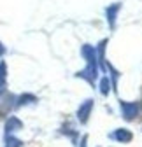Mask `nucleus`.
<instances>
[{"label": "nucleus", "mask_w": 142, "mask_h": 147, "mask_svg": "<svg viewBox=\"0 0 142 147\" xmlns=\"http://www.w3.org/2000/svg\"><path fill=\"white\" fill-rule=\"evenodd\" d=\"M119 107H121V112H123V117L126 121H133L139 114V103H128V102H119Z\"/></svg>", "instance_id": "f257e3e1"}, {"label": "nucleus", "mask_w": 142, "mask_h": 147, "mask_svg": "<svg viewBox=\"0 0 142 147\" xmlns=\"http://www.w3.org/2000/svg\"><path fill=\"white\" fill-rule=\"evenodd\" d=\"M91 110H93V100H86V102L79 107V110H77V119H79L81 124H86V123H88Z\"/></svg>", "instance_id": "f03ea898"}, {"label": "nucleus", "mask_w": 142, "mask_h": 147, "mask_svg": "<svg viewBox=\"0 0 142 147\" xmlns=\"http://www.w3.org/2000/svg\"><path fill=\"white\" fill-rule=\"evenodd\" d=\"M111 138L112 140H118L121 144H128V142H132L133 135H132L130 130H126V128H119V130H116L114 133H111Z\"/></svg>", "instance_id": "7ed1b4c3"}, {"label": "nucleus", "mask_w": 142, "mask_h": 147, "mask_svg": "<svg viewBox=\"0 0 142 147\" xmlns=\"http://www.w3.org/2000/svg\"><path fill=\"white\" fill-rule=\"evenodd\" d=\"M21 128H23V123L18 119V117H9L7 123H5V133L11 135V133H14L18 130H21Z\"/></svg>", "instance_id": "20e7f679"}, {"label": "nucleus", "mask_w": 142, "mask_h": 147, "mask_svg": "<svg viewBox=\"0 0 142 147\" xmlns=\"http://www.w3.org/2000/svg\"><path fill=\"white\" fill-rule=\"evenodd\" d=\"M21 145H23L21 140H18V138L7 135V138H5V147H21Z\"/></svg>", "instance_id": "39448f33"}, {"label": "nucleus", "mask_w": 142, "mask_h": 147, "mask_svg": "<svg viewBox=\"0 0 142 147\" xmlns=\"http://www.w3.org/2000/svg\"><path fill=\"white\" fill-rule=\"evenodd\" d=\"M102 93H103V95L109 93V81H107V79L102 81Z\"/></svg>", "instance_id": "423d86ee"}, {"label": "nucleus", "mask_w": 142, "mask_h": 147, "mask_svg": "<svg viewBox=\"0 0 142 147\" xmlns=\"http://www.w3.org/2000/svg\"><path fill=\"white\" fill-rule=\"evenodd\" d=\"M4 74H5V67H0V91L4 89Z\"/></svg>", "instance_id": "0eeeda50"}, {"label": "nucleus", "mask_w": 142, "mask_h": 147, "mask_svg": "<svg viewBox=\"0 0 142 147\" xmlns=\"http://www.w3.org/2000/svg\"><path fill=\"white\" fill-rule=\"evenodd\" d=\"M86 144H88V137H86V135H84V137H82V138H81V144H79V145H77V147H86Z\"/></svg>", "instance_id": "6e6552de"}]
</instances>
